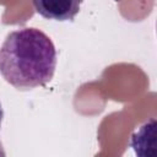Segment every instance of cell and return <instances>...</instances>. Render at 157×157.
<instances>
[{
  "mask_svg": "<svg viewBox=\"0 0 157 157\" xmlns=\"http://www.w3.org/2000/svg\"><path fill=\"white\" fill-rule=\"evenodd\" d=\"M56 61L54 43L38 28L16 29L0 47V75L17 90L45 86L54 76Z\"/></svg>",
  "mask_w": 157,
  "mask_h": 157,
  "instance_id": "obj_1",
  "label": "cell"
},
{
  "mask_svg": "<svg viewBox=\"0 0 157 157\" xmlns=\"http://www.w3.org/2000/svg\"><path fill=\"white\" fill-rule=\"evenodd\" d=\"M83 0H32L36 11L47 20L71 21Z\"/></svg>",
  "mask_w": 157,
  "mask_h": 157,
  "instance_id": "obj_2",
  "label": "cell"
},
{
  "mask_svg": "<svg viewBox=\"0 0 157 157\" xmlns=\"http://www.w3.org/2000/svg\"><path fill=\"white\" fill-rule=\"evenodd\" d=\"M156 120L152 118L151 120L142 124L131 137V147L135 153L141 157L155 156L157 153L156 150Z\"/></svg>",
  "mask_w": 157,
  "mask_h": 157,
  "instance_id": "obj_3",
  "label": "cell"
},
{
  "mask_svg": "<svg viewBox=\"0 0 157 157\" xmlns=\"http://www.w3.org/2000/svg\"><path fill=\"white\" fill-rule=\"evenodd\" d=\"M2 118H4V110H2V107H1V103H0V126H1Z\"/></svg>",
  "mask_w": 157,
  "mask_h": 157,
  "instance_id": "obj_4",
  "label": "cell"
},
{
  "mask_svg": "<svg viewBox=\"0 0 157 157\" xmlns=\"http://www.w3.org/2000/svg\"><path fill=\"white\" fill-rule=\"evenodd\" d=\"M6 153H5V151H4V148H2V145H1V142H0V156L1 157H4Z\"/></svg>",
  "mask_w": 157,
  "mask_h": 157,
  "instance_id": "obj_5",
  "label": "cell"
}]
</instances>
